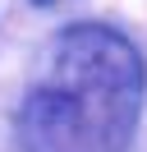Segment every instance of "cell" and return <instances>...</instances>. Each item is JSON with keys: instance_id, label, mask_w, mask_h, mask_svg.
<instances>
[{"instance_id": "obj_2", "label": "cell", "mask_w": 147, "mask_h": 152, "mask_svg": "<svg viewBox=\"0 0 147 152\" xmlns=\"http://www.w3.org/2000/svg\"><path fill=\"white\" fill-rule=\"evenodd\" d=\"M28 5H37V10H51V5H55V0H28Z\"/></svg>"}, {"instance_id": "obj_1", "label": "cell", "mask_w": 147, "mask_h": 152, "mask_svg": "<svg viewBox=\"0 0 147 152\" xmlns=\"http://www.w3.org/2000/svg\"><path fill=\"white\" fill-rule=\"evenodd\" d=\"M147 106V60L110 23H64L32 60L18 102L23 152H129Z\"/></svg>"}]
</instances>
